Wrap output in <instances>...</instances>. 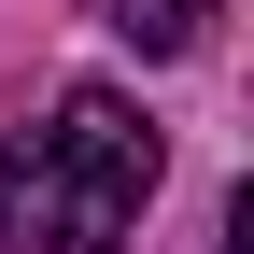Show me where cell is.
Wrapping results in <instances>:
<instances>
[{
	"instance_id": "cell-1",
	"label": "cell",
	"mask_w": 254,
	"mask_h": 254,
	"mask_svg": "<svg viewBox=\"0 0 254 254\" xmlns=\"http://www.w3.org/2000/svg\"><path fill=\"white\" fill-rule=\"evenodd\" d=\"M155 198V127L113 85H71L43 127L0 141V254H127Z\"/></svg>"
},
{
	"instance_id": "cell-2",
	"label": "cell",
	"mask_w": 254,
	"mask_h": 254,
	"mask_svg": "<svg viewBox=\"0 0 254 254\" xmlns=\"http://www.w3.org/2000/svg\"><path fill=\"white\" fill-rule=\"evenodd\" d=\"M113 28H127L141 57H198V43H212V0H113Z\"/></svg>"
}]
</instances>
